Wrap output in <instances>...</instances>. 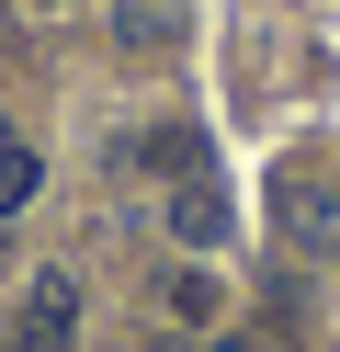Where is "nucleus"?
<instances>
[{
    "instance_id": "39448f33",
    "label": "nucleus",
    "mask_w": 340,
    "mask_h": 352,
    "mask_svg": "<svg viewBox=\"0 0 340 352\" xmlns=\"http://www.w3.org/2000/svg\"><path fill=\"white\" fill-rule=\"evenodd\" d=\"M34 182H45V160H34L23 137H0V216H23V205H34Z\"/></svg>"
},
{
    "instance_id": "f03ea898",
    "label": "nucleus",
    "mask_w": 340,
    "mask_h": 352,
    "mask_svg": "<svg viewBox=\"0 0 340 352\" xmlns=\"http://www.w3.org/2000/svg\"><path fill=\"white\" fill-rule=\"evenodd\" d=\"M68 341H80V284L34 273L23 284V318H12V352H68Z\"/></svg>"
},
{
    "instance_id": "7ed1b4c3",
    "label": "nucleus",
    "mask_w": 340,
    "mask_h": 352,
    "mask_svg": "<svg viewBox=\"0 0 340 352\" xmlns=\"http://www.w3.org/2000/svg\"><path fill=\"white\" fill-rule=\"evenodd\" d=\"M170 228L193 239V250H216V239H227V193L204 182V170H193V182H170Z\"/></svg>"
},
{
    "instance_id": "423d86ee",
    "label": "nucleus",
    "mask_w": 340,
    "mask_h": 352,
    "mask_svg": "<svg viewBox=\"0 0 340 352\" xmlns=\"http://www.w3.org/2000/svg\"><path fill=\"white\" fill-rule=\"evenodd\" d=\"M170 318L216 329V318H227V284H216V273H170Z\"/></svg>"
},
{
    "instance_id": "f257e3e1",
    "label": "nucleus",
    "mask_w": 340,
    "mask_h": 352,
    "mask_svg": "<svg viewBox=\"0 0 340 352\" xmlns=\"http://www.w3.org/2000/svg\"><path fill=\"white\" fill-rule=\"evenodd\" d=\"M272 216L295 250H340V170L329 160H284L272 170Z\"/></svg>"
},
{
    "instance_id": "20e7f679",
    "label": "nucleus",
    "mask_w": 340,
    "mask_h": 352,
    "mask_svg": "<svg viewBox=\"0 0 340 352\" xmlns=\"http://www.w3.org/2000/svg\"><path fill=\"white\" fill-rule=\"evenodd\" d=\"M125 160H148V170H170V182H193V170H204V137H193V125H148Z\"/></svg>"
}]
</instances>
